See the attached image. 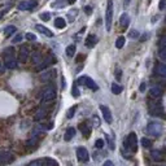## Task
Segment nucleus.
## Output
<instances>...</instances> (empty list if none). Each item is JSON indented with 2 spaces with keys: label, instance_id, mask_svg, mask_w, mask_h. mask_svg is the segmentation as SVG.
<instances>
[{
  "label": "nucleus",
  "instance_id": "9",
  "mask_svg": "<svg viewBox=\"0 0 166 166\" xmlns=\"http://www.w3.org/2000/svg\"><path fill=\"white\" fill-rule=\"evenodd\" d=\"M29 55H30V52H29V48L26 47V46H22L20 48V53H18V58L21 63H26L29 58Z\"/></svg>",
  "mask_w": 166,
  "mask_h": 166
},
{
  "label": "nucleus",
  "instance_id": "16",
  "mask_svg": "<svg viewBox=\"0 0 166 166\" xmlns=\"http://www.w3.org/2000/svg\"><path fill=\"white\" fill-rule=\"evenodd\" d=\"M52 63H55V58L52 57V56H49V57H47L44 61H42V63L39 64V66H38V70H43V69H46V68H48Z\"/></svg>",
  "mask_w": 166,
  "mask_h": 166
},
{
  "label": "nucleus",
  "instance_id": "29",
  "mask_svg": "<svg viewBox=\"0 0 166 166\" xmlns=\"http://www.w3.org/2000/svg\"><path fill=\"white\" fill-rule=\"evenodd\" d=\"M142 145H143L144 148H151V147H152V142H151L148 138H143V139H142Z\"/></svg>",
  "mask_w": 166,
  "mask_h": 166
},
{
  "label": "nucleus",
  "instance_id": "15",
  "mask_svg": "<svg viewBox=\"0 0 166 166\" xmlns=\"http://www.w3.org/2000/svg\"><path fill=\"white\" fill-rule=\"evenodd\" d=\"M35 29H37L39 33H42L43 35H46V37H48V38H52V37H53V33H52L49 29L44 28L43 25H37V26H35Z\"/></svg>",
  "mask_w": 166,
  "mask_h": 166
},
{
  "label": "nucleus",
  "instance_id": "17",
  "mask_svg": "<svg viewBox=\"0 0 166 166\" xmlns=\"http://www.w3.org/2000/svg\"><path fill=\"white\" fill-rule=\"evenodd\" d=\"M74 136H75V128H74V127H69V128L65 131L64 139H65V142H70Z\"/></svg>",
  "mask_w": 166,
  "mask_h": 166
},
{
  "label": "nucleus",
  "instance_id": "3",
  "mask_svg": "<svg viewBox=\"0 0 166 166\" xmlns=\"http://www.w3.org/2000/svg\"><path fill=\"white\" fill-rule=\"evenodd\" d=\"M112 21H113V2L108 0L107 12H105V29L107 31H110L112 29Z\"/></svg>",
  "mask_w": 166,
  "mask_h": 166
},
{
  "label": "nucleus",
  "instance_id": "19",
  "mask_svg": "<svg viewBox=\"0 0 166 166\" xmlns=\"http://www.w3.org/2000/svg\"><path fill=\"white\" fill-rule=\"evenodd\" d=\"M79 128H81V131H82L83 136L88 138V136L91 135V128L88 127V125H87L86 122H83V123H81V125H79Z\"/></svg>",
  "mask_w": 166,
  "mask_h": 166
},
{
  "label": "nucleus",
  "instance_id": "4",
  "mask_svg": "<svg viewBox=\"0 0 166 166\" xmlns=\"http://www.w3.org/2000/svg\"><path fill=\"white\" fill-rule=\"evenodd\" d=\"M56 99V90L55 87H47L44 90V92L42 93V101L47 104V103H52Z\"/></svg>",
  "mask_w": 166,
  "mask_h": 166
},
{
  "label": "nucleus",
  "instance_id": "28",
  "mask_svg": "<svg viewBox=\"0 0 166 166\" xmlns=\"http://www.w3.org/2000/svg\"><path fill=\"white\" fill-rule=\"evenodd\" d=\"M125 42H126V39H125V37H118L117 38V40H116V47L119 49V48H122L125 46Z\"/></svg>",
  "mask_w": 166,
  "mask_h": 166
},
{
  "label": "nucleus",
  "instance_id": "18",
  "mask_svg": "<svg viewBox=\"0 0 166 166\" xmlns=\"http://www.w3.org/2000/svg\"><path fill=\"white\" fill-rule=\"evenodd\" d=\"M119 23H121V26H122V29H126L127 26H128V23H130V17H128L127 13H123V14L121 16Z\"/></svg>",
  "mask_w": 166,
  "mask_h": 166
},
{
  "label": "nucleus",
  "instance_id": "13",
  "mask_svg": "<svg viewBox=\"0 0 166 166\" xmlns=\"http://www.w3.org/2000/svg\"><path fill=\"white\" fill-rule=\"evenodd\" d=\"M55 74H56V70H53V69H51V70H47V72H44L42 75H40V79L43 81V82H47V81H51L52 78L55 77Z\"/></svg>",
  "mask_w": 166,
  "mask_h": 166
},
{
  "label": "nucleus",
  "instance_id": "35",
  "mask_svg": "<svg viewBox=\"0 0 166 166\" xmlns=\"http://www.w3.org/2000/svg\"><path fill=\"white\" fill-rule=\"evenodd\" d=\"M40 20H42V21H46V22L49 21V20H51V14H49L48 12L42 13V14H40Z\"/></svg>",
  "mask_w": 166,
  "mask_h": 166
},
{
  "label": "nucleus",
  "instance_id": "2",
  "mask_svg": "<svg viewBox=\"0 0 166 166\" xmlns=\"http://www.w3.org/2000/svg\"><path fill=\"white\" fill-rule=\"evenodd\" d=\"M147 133L152 136H160L162 134V125L160 122H151L147 126Z\"/></svg>",
  "mask_w": 166,
  "mask_h": 166
},
{
  "label": "nucleus",
  "instance_id": "51",
  "mask_svg": "<svg viewBox=\"0 0 166 166\" xmlns=\"http://www.w3.org/2000/svg\"><path fill=\"white\" fill-rule=\"evenodd\" d=\"M0 73H3V69L2 68H0Z\"/></svg>",
  "mask_w": 166,
  "mask_h": 166
},
{
  "label": "nucleus",
  "instance_id": "36",
  "mask_svg": "<svg viewBox=\"0 0 166 166\" xmlns=\"http://www.w3.org/2000/svg\"><path fill=\"white\" fill-rule=\"evenodd\" d=\"M158 56H160V58L166 60V48H160V51H158Z\"/></svg>",
  "mask_w": 166,
  "mask_h": 166
},
{
  "label": "nucleus",
  "instance_id": "46",
  "mask_svg": "<svg viewBox=\"0 0 166 166\" xmlns=\"http://www.w3.org/2000/svg\"><path fill=\"white\" fill-rule=\"evenodd\" d=\"M84 12H86L87 14H91V12H92L91 7H84Z\"/></svg>",
  "mask_w": 166,
  "mask_h": 166
},
{
  "label": "nucleus",
  "instance_id": "14",
  "mask_svg": "<svg viewBox=\"0 0 166 166\" xmlns=\"http://www.w3.org/2000/svg\"><path fill=\"white\" fill-rule=\"evenodd\" d=\"M96 43H98V38H96V35H93V34H90V35L86 38V47L93 48Z\"/></svg>",
  "mask_w": 166,
  "mask_h": 166
},
{
  "label": "nucleus",
  "instance_id": "1",
  "mask_svg": "<svg viewBox=\"0 0 166 166\" xmlns=\"http://www.w3.org/2000/svg\"><path fill=\"white\" fill-rule=\"evenodd\" d=\"M125 147L133 152L138 151V138H136L135 133H130L127 135V138L125 139Z\"/></svg>",
  "mask_w": 166,
  "mask_h": 166
},
{
  "label": "nucleus",
  "instance_id": "50",
  "mask_svg": "<svg viewBox=\"0 0 166 166\" xmlns=\"http://www.w3.org/2000/svg\"><path fill=\"white\" fill-rule=\"evenodd\" d=\"M130 2H131V0H125V5H127Z\"/></svg>",
  "mask_w": 166,
  "mask_h": 166
},
{
  "label": "nucleus",
  "instance_id": "8",
  "mask_svg": "<svg viewBox=\"0 0 166 166\" xmlns=\"http://www.w3.org/2000/svg\"><path fill=\"white\" fill-rule=\"evenodd\" d=\"M100 110L103 113V117L105 119L107 123H112L113 122V118H112V113H110V109L105 105H100Z\"/></svg>",
  "mask_w": 166,
  "mask_h": 166
},
{
  "label": "nucleus",
  "instance_id": "45",
  "mask_svg": "<svg viewBox=\"0 0 166 166\" xmlns=\"http://www.w3.org/2000/svg\"><path fill=\"white\" fill-rule=\"evenodd\" d=\"M103 166H114V163H113L110 160H108V161L104 162V165H103Z\"/></svg>",
  "mask_w": 166,
  "mask_h": 166
},
{
  "label": "nucleus",
  "instance_id": "25",
  "mask_svg": "<svg viewBox=\"0 0 166 166\" xmlns=\"http://www.w3.org/2000/svg\"><path fill=\"white\" fill-rule=\"evenodd\" d=\"M16 30H17V29L14 28V26H12V25H11V26H7V28L4 29V34H5L7 37H11L12 34L16 33Z\"/></svg>",
  "mask_w": 166,
  "mask_h": 166
},
{
  "label": "nucleus",
  "instance_id": "30",
  "mask_svg": "<svg viewBox=\"0 0 166 166\" xmlns=\"http://www.w3.org/2000/svg\"><path fill=\"white\" fill-rule=\"evenodd\" d=\"M28 166H44V161L43 160H34Z\"/></svg>",
  "mask_w": 166,
  "mask_h": 166
},
{
  "label": "nucleus",
  "instance_id": "6",
  "mask_svg": "<svg viewBox=\"0 0 166 166\" xmlns=\"http://www.w3.org/2000/svg\"><path fill=\"white\" fill-rule=\"evenodd\" d=\"M38 5L37 0H25L18 4V9L20 11H31L33 8H35Z\"/></svg>",
  "mask_w": 166,
  "mask_h": 166
},
{
  "label": "nucleus",
  "instance_id": "37",
  "mask_svg": "<svg viewBox=\"0 0 166 166\" xmlns=\"http://www.w3.org/2000/svg\"><path fill=\"white\" fill-rule=\"evenodd\" d=\"M95 147L99 148V149H101V148L104 147V140H103V139H98V140L95 142Z\"/></svg>",
  "mask_w": 166,
  "mask_h": 166
},
{
  "label": "nucleus",
  "instance_id": "31",
  "mask_svg": "<svg viewBox=\"0 0 166 166\" xmlns=\"http://www.w3.org/2000/svg\"><path fill=\"white\" fill-rule=\"evenodd\" d=\"M65 3L63 2V0H55L53 3H52V7L53 8H64Z\"/></svg>",
  "mask_w": 166,
  "mask_h": 166
},
{
  "label": "nucleus",
  "instance_id": "23",
  "mask_svg": "<svg viewBox=\"0 0 166 166\" xmlns=\"http://www.w3.org/2000/svg\"><path fill=\"white\" fill-rule=\"evenodd\" d=\"M75 46L74 44H70V46H68L66 47V55L69 56V57H73L74 55H75Z\"/></svg>",
  "mask_w": 166,
  "mask_h": 166
},
{
  "label": "nucleus",
  "instance_id": "12",
  "mask_svg": "<svg viewBox=\"0 0 166 166\" xmlns=\"http://www.w3.org/2000/svg\"><path fill=\"white\" fill-rule=\"evenodd\" d=\"M162 92H163V90L161 88L160 86H153L152 88L149 90V95L152 96V98H154V99H157V98H160V96L162 95Z\"/></svg>",
  "mask_w": 166,
  "mask_h": 166
},
{
  "label": "nucleus",
  "instance_id": "48",
  "mask_svg": "<svg viewBox=\"0 0 166 166\" xmlns=\"http://www.w3.org/2000/svg\"><path fill=\"white\" fill-rule=\"evenodd\" d=\"M66 2H68L69 4H74V3L77 2V0H66Z\"/></svg>",
  "mask_w": 166,
  "mask_h": 166
},
{
  "label": "nucleus",
  "instance_id": "22",
  "mask_svg": "<svg viewBox=\"0 0 166 166\" xmlns=\"http://www.w3.org/2000/svg\"><path fill=\"white\" fill-rule=\"evenodd\" d=\"M43 161H44V166H58V162L53 158H51V157L43 158Z\"/></svg>",
  "mask_w": 166,
  "mask_h": 166
},
{
  "label": "nucleus",
  "instance_id": "49",
  "mask_svg": "<svg viewBox=\"0 0 166 166\" xmlns=\"http://www.w3.org/2000/svg\"><path fill=\"white\" fill-rule=\"evenodd\" d=\"M4 13H5V11H2V12H0V20H2V17L4 16Z\"/></svg>",
  "mask_w": 166,
  "mask_h": 166
},
{
  "label": "nucleus",
  "instance_id": "38",
  "mask_svg": "<svg viewBox=\"0 0 166 166\" xmlns=\"http://www.w3.org/2000/svg\"><path fill=\"white\" fill-rule=\"evenodd\" d=\"M26 39H28V40H35L37 39V37L35 35H34V34L33 33H28V34H26Z\"/></svg>",
  "mask_w": 166,
  "mask_h": 166
},
{
  "label": "nucleus",
  "instance_id": "47",
  "mask_svg": "<svg viewBox=\"0 0 166 166\" xmlns=\"http://www.w3.org/2000/svg\"><path fill=\"white\" fill-rule=\"evenodd\" d=\"M139 90H140V92H144L145 91V83H142L140 84V88H139Z\"/></svg>",
  "mask_w": 166,
  "mask_h": 166
},
{
  "label": "nucleus",
  "instance_id": "24",
  "mask_svg": "<svg viewBox=\"0 0 166 166\" xmlns=\"http://www.w3.org/2000/svg\"><path fill=\"white\" fill-rule=\"evenodd\" d=\"M157 73L161 77H166V64H160L157 66Z\"/></svg>",
  "mask_w": 166,
  "mask_h": 166
},
{
  "label": "nucleus",
  "instance_id": "5",
  "mask_svg": "<svg viewBox=\"0 0 166 166\" xmlns=\"http://www.w3.org/2000/svg\"><path fill=\"white\" fill-rule=\"evenodd\" d=\"M78 83L79 84H84L86 87H88L90 90H92V91H98V84H96L95 82H93V79L92 78H90V77H81L79 79H78Z\"/></svg>",
  "mask_w": 166,
  "mask_h": 166
},
{
  "label": "nucleus",
  "instance_id": "32",
  "mask_svg": "<svg viewBox=\"0 0 166 166\" xmlns=\"http://www.w3.org/2000/svg\"><path fill=\"white\" fill-rule=\"evenodd\" d=\"M46 114H47V112H46L44 109H40V110H39V112L37 113V116H35V119H38V121H39V119H42L43 117H46Z\"/></svg>",
  "mask_w": 166,
  "mask_h": 166
},
{
  "label": "nucleus",
  "instance_id": "42",
  "mask_svg": "<svg viewBox=\"0 0 166 166\" xmlns=\"http://www.w3.org/2000/svg\"><path fill=\"white\" fill-rule=\"evenodd\" d=\"M92 119H93V125H95V126H99V125H100V122H99V118H98V116H93V118H92Z\"/></svg>",
  "mask_w": 166,
  "mask_h": 166
},
{
  "label": "nucleus",
  "instance_id": "7",
  "mask_svg": "<svg viewBox=\"0 0 166 166\" xmlns=\"http://www.w3.org/2000/svg\"><path fill=\"white\" fill-rule=\"evenodd\" d=\"M77 157H78V161L87 162V161H88V158H90L88 151H87L84 147H78L77 148Z\"/></svg>",
  "mask_w": 166,
  "mask_h": 166
},
{
  "label": "nucleus",
  "instance_id": "10",
  "mask_svg": "<svg viewBox=\"0 0 166 166\" xmlns=\"http://www.w3.org/2000/svg\"><path fill=\"white\" fill-rule=\"evenodd\" d=\"M13 161V156L8 152H0V165H5Z\"/></svg>",
  "mask_w": 166,
  "mask_h": 166
},
{
  "label": "nucleus",
  "instance_id": "33",
  "mask_svg": "<svg viewBox=\"0 0 166 166\" xmlns=\"http://www.w3.org/2000/svg\"><path fill=\"white\" fill-rule=\"evenodd\" d=\"M75 110H77V105H73L70 109L68 110V114H66V116H68V118H73V117H74Z\"/></svg>",
  "mask_w": 166,
  "mask_h": 166
},
{
  "label": "nucleus",
  "instance_id": "52",
  "mask_svg": "<svg viewBox=\"0 0 166 166\" xmlns=\"http://www.w3.org/2000/svg\"><path fill=\"white\" fill-rule=\"evenodd\" d=\"M163 166H166V165H163Z\"/></svg>",
  "mask_w": 166,
  "mask_h": 166
},
{
  "label": "nucleus",
  "instance_id": "39",
  "mask_svg": "<svg viewBox=\"0 0 166 166\" xmlns=\"http://www.w3.org/2000/svg\"><path fill=\"white\" fill-rule=\"evenodd\" d=\"M73 96H74V98H78V96H79V91H78L75 83H74V86H73Z\"/></svg>",
  "mask_w": 166,
  "mask_h": 166
},
{
  "label": "nucleus",
  "instance_id": "41",
  "mask_svg": "<svg viewBox=\"0 0 166 166\" xmlns=\"http://www.w3.org/2000/svg\"><path fill=\"white\" fill-rule=\"evenodd\" d=\"M158 8H160V11H163L165 9V8H166V0H161Z\"/></svg>",
  "mask_w": 166,
  "mask_h": 166
},
{
  "label": "nucleus",
  "instance_id": "21",
  "mask_svg": "<svg viewBox=\"0 0 166 166\" xmlns=\"http://www.w3.org/2000/svg\"><path fill=\"white\" fill-rule=\"evenodd\" d=\"M151 156H152V158H153L154 161H161V160H162V157H163L162 152H161V151H158V149H156V151H152Z\"/></svg>",
  "mask_w": 166,
  "mask_h": 166
},
{
  "label": "nucleus",
  "instance_id": "40",
  "mask_svg": "<svg viewBox=\"0 0 166 166\" xmlns=\"http://www.w3.org/2000/svg\"><path fill=\"white\" fill-rule=\"evenodd\" d=\"M160 47L161 48H166V37H162L160 39Z\"/></svg>",
  "mask_w": 166,
  "mask_h": 166
},
{
  "label": "nucleus",
  "instance_id": "20",
  "mask_svg": "<svg viewBox=\"0 0 166 166\" xmlns=\"http://www.w3.org/2000/svg\"><path fill=\"white\" fill-rule=\"evenodd\" d=\"M55 26L57 29H64L66 26V22H65V20L63 18V17H57V18L55 20Z\"/></svg>",
  "mask_w": 166,
  "mask_h": 166
},
{
  "label": "nucleus",
  "instance_id": "34",
  "mask_svg": "<svg viewBox=\"0 0 166 166\" xmlns=\"http://www.w3.org/2000/svg\"><path fill=\"white\" fill-rule=\"evenodd\" d=\"M128 38H131V39H138L139 38V31L138 30H131L128 33Z\"/></svg>",
  "mask_w": 166,
  "mask_h": 166
},
{
  "label": "nucleus",
  "instance_id": "44",
  "mask_svg": "<svg viewBox=\"0 0 166 166\" xmlns=\"http://www.w3.org/2000/svg\"><path fill=\"white\" fill-rule=\"evenodd\" d=\"M121 74H122V72L119 70V69H117V70H116V78H117L118 81L121 79Z\"/></svg>",
  "mask_w": 166,
  "mask_h": 166
},
{
  "label": "nucleus",
  "instance_id": "43",
  "mask_svg": "<svg viewBox=\"0 0 166 166\" xmlns=\"http://www.w3.org/2000/svg\"><path fill=\"white\" fill-rule=\"evenodd\" d=\"M22 40V35H20V34H18V35H17L14 39H13V43H18V42H21Z\"/></svg>",
  "mask_w": 166,
  "mask_h": 166
},
{
  "label": "nucleus",
  "instance_id": "26",
  "mask_svg": "<svg viewBox=\"0 0 166 166\" xmlns=\"http://www.w3.org/2000/svg\"><path fill=\"white\" fill-rule=\"evenodd\" d=\"M112 92L114 93V95H119L122 92V86H119L117 83H113L112 84Z\"/></svg>",
  "mask_w": 166,
  "mask_h": 166
},
{
  "label": "nucleus",
  "instance_id": "27",
  "mask_svg": "<svg viewBox=\"0 0 166 166\" xmlns=\"http://www.w3.org/2000/svg\"><path fill=\"white\" fill-rule=\"evenodd\" d=\"M33 63L34 64H40L42 63V55L39 52H34L33 53Z\"/></svg>",
  "mask_w": 166,
  "mask_h": 166
},
{
  "label": "nucleus",
  "instance_id": "11",
  "mask_svg": "<svg viewBox=\"0 0 166 166\" xmlns=\"http://www.w3.org/2000/svg\"><path fill=\"white\" fill-rule=\"evenodd\" d=\"M5 68L7 69H16L17 68V60L12 56H5Z\"/></svg>",
  "mask_w": 166,
  "mask_h": 166
}]
</instances>
